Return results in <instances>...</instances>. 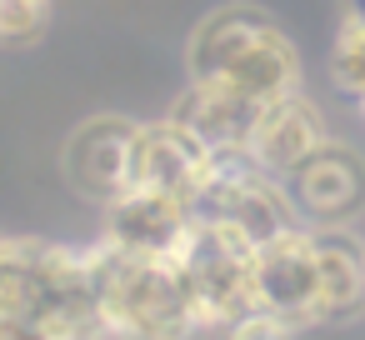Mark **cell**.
Returning a JSON list of instances; mask_svg holds the SVG:
<instances>
[{
	"mask_svg": "<svg viewBox=\"0 0 365 340\" xmlns=\"http://www.w3.org/2000/svg\"><path fill=\"white\" fill-rule=\"evenodd\" d=\"M130 140H135V120L125 115H91L71 130L61 170L71 180L76 195L110 205L125 190V170H130Z\"/></svg>",
	"mask_w": 365,
	"mask_h": 340,
	"instance_id": "ba28073f",
	"label": "cell"
},
{
	"mask_svg": "<svg viewBox=\"0 0 365 340\" xmlns=\"http://www.w3.org/2000/svg\"><path fill=\"white\" fill-rule=\"evenodd\" d=\"M330 86L345 101L365 96V21H340L330 41Z\"/></svg>",
	"mask_w": 365,
	"mask_h": 340,
	"instance_id": "7c38bea8",
	"label": "cell"
},
{
	"mask_svg": "<svg viewBox=\"0 0 365 340\" xmlns=\"http://www.w3.org/2000/svg\"><path fill=\"white\" fill-rule=\"evenodd\" d=\"M195 230V210L185 195L170 190H120L110 205H101V240L130 255H180V245Z\"/></svg>",
	"mask_w": 365,
	"mask_h": 340,
	"instance_id": "52a82bcc",
	"label": "cell"
},
{
	"mask_svg": "<svg viewBox=\"0 0 365 340\" xmlns=\"http://www.w3.org/2000/svg\"><path fill=\"white\" fill-rule=\"evenodd\" d=\"M340 21H365V0H340Z\"/></svg>",
	"mask_w": 365,
	"mask_h": 340,
	"instance_id": "9a60e30c",
	"label": "cell"
},
{
	"mask_svg": "<svg viewBox=\"0 0 365 340\" xmlns=\"http://www.w3.org/2000/svg\"><path fill=\"white\" fill-rule=\"evenodd\" d=\"M260 110H265L260 101H250L245 91H235L225 81H190L175 96L170 120H180L185 130H195L215 155H235V150H250Z\"/></svg>",
	"mask_w": 365,
	"mask_h": 340,
	"instance_id": "30bf717a",
	"label": "cell"
},
{
	"mask_svg": "<svg viewBox=\"0 0 365 340\" xmlns=\"http://www.w3.org/2000/svg\"><path fill=\"white\" fill-rule=\"evenodd\" d=\"M320 140H330L320 105H315L305 91H290V96H280V101H270V105L260 110L245 155H250L265 175H285V170H295Z\"/></svg>",
	"mask_w": 365,
	"mask_h": 340,
	"instance_id": "8fae6325",
	"label": "cell"
},
{
	"mask_svg": "<svg viewBox=\"0 0 365 340\" xmlns=\"http://www.w3.org/2000/svg\"><path fill=\"white\" fill-rule=\"evenodd\" d=\"M51 26V0H0V46H31Z\"/></svg>",
	"mask_w": 365,
	"mask_h": 340,
	"instance_id": "4fadbf2b",
	"label": "cell"
},
{
	"mask_svg": "<svg viewBox=\"0 0 365 340\" xmlns=\"http://www.w3.org/2000/svg\"><path fill=\"white\" fill-rule=\"evenodd\" d=\"M185 66H190V81H225V86L245 91L260 105L300 91V51L255 6L210 11L190 31Z\"/></svg>",
	"mask_w": 365,
	"mask_h": 340,
	"instance_id": "3957f363",
	"label": "cell"
},
{
	"mask_svg": "<svg viewBox=\"0 0 365 340\" xmlns=\"http://www.w3.org/2000/svg\"><path fill=\"white\" fill-rule=\"evenodd\" d=\"M215 165V150L185 130L180 120H135V140H130V170H125V190H170L195 200V190L205 185Z\"/></svg>",
	"mask_w": 365,
	"mask_h": 340,
	"instance_id": "8992f818",
	"label": "cell"
},
{
	"mask_svg": "<svg viewBox=\"0 0 365 340\" xmlns=\"http://www.w3.org/2000/svg\"><path fill=\"white\" fill-rule=\"evenodd\" d=\"M255 310L290 320L295 330H315V240L310 225H290L250 255Z\"/></svg>",
	"mask_w": 365,
	"mask_h": 340,
	"instance_id": "5b68a950",
	"label": "cell"
},
{
	"mask_svg": "<svg viewBox=\"0 0 365 340\" xmlns=\"http://www.w3.org/2000/svg\"><path fill=\"white\" fill-rule=\"evenodd\" d=\"M305 330H295L290 320H280V315H270V310H250V315H240L235 325H225L215 340H300Z\"/></svg>",
	"mask_w": 365,
	"mask_h": 340,
	"instance_id": "5bb4252c",
	"label": "cell"
},
{
	"mask_svg": "<svg viewBox=\"0 0 365 340\" xmlns=\"http://www.w3.org/2000/svg\"><path fill=\"white\" fill-rule=\"evenodd\" d=\"M86 255L110 340H215L175 255H130L106 240L86 245Z\"/></svg>",
	"mask_w": 365,
	"mask_h": 340,
	"instance_id": "7a4b0ae2",
	"label": "cell"
},
{
	"mask_svg": "<svg viewBox=\"0 0 365 340\" xmlns=\"http://www.w3.org/2000/svg\"><path fill=\"white\" fill-rule=\"evenodd\" d=\"M355 105H360V115H365V96H360V101H355Z\"/></svg>",
	"mask_w": 365,
	"mask_h": 340,
	"instance_id": "2e32d148",
	"label": "cell"
},
{
	"mask_svg": "<svg viewBox=\"0 0 365 340\" xmlns=\"http://www.w3.org/2000/svg\"><path fill=\"white\" fill-rule=\"evenodd\" d=\"M280 185L300 225H355L365 215V155L345 140H320Z\"/></svg>",
	"mask_w": 365,
	"mask_h": 340,
	"instance_id": "277c9868",
	"label": "cell"
},
{
	"mask_svg": "<svg viewBox=\"0 0 365 340\" xmlns=\"http://www.w3.org/2000/svg\"><path fill=\"white\" fill-rule=\"evenodd\" d=\"M315 240V325L365 315V235L355 225H310Z\"/></svg>",
	"mask_w": 365,
	"mask_h": 340,
	"instance_id": "9c48e42d",
	"label": "cell"
},
{
	"mask_svg": "<svg viewBox=\"0 0 365 340\" xmlns=\"http://www.w3.org/2000/svg\"><path fill=\"white\" fill-rule=\"evenodd\" d=\"M0 340H110L91 255L0 230Z\"/></svg>",
	"mask_w": 365,
	"mask_h": 340,
	"instance_id": "6da1fadb",
	"label": "cell"
}]
</instances>
